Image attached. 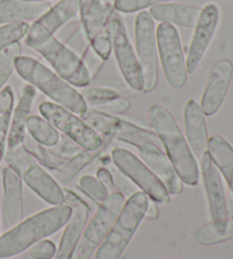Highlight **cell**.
I'll use <instances>...</instances> for the list:
<instances>
[{"mask_svg":"<svg viewBox=\"0 0 233 259\" xmlns=\"http://www.w3.org/2000/svg\"><path fill=\"white\" fill-rule=\"evenodd\" d=\"M66 46L69 49H72L74 53L77 54L80 57L86 53V50L90 47V42L87 38V34L85 30H83L82 25L79 26L75 32L69 36Z\"/></svg>","mask_w":233,"mask_h":259,"instance_id":"38","label":"cell"},{"mask_svg":"<svg viewBox=\"0 0 233 259\" xmlns=\"http://www.w3.org/2000/svg\"><path fill=\"white\" fill-rule=\"evenodd\" d=\"M130 108V101L125 98H122V97H118L113 100L108 101L104 105L98 106L97 110H100V112H104L110 115H115V114H124L125 112H128Z\"/></svg>","mask_w":233,"mask_h":259,"instance_id":"42","label":"cell"},{"mask_svg":"<svg viewBox=\"0 0 233 259\" xmlns=\"http://www.w3.org/2000/svg\"><path fill=\"white\" fill-rule=\"evenodd\" d=\"M29 29V23H15L0 26V52L24 39Z\"/></svg>","mask_w":233,"mask_h":259,"instance_id":"34","label":"cell"},{"mask_svg":"<svg viewBox=\"0 0 233 259\" xmlns=\"http://www.w3.org/2000/svg\"><path fill=\"white\" fill-rule=\"evenodd\" d=\"M231 146H232V147H233V137H232V138H231Z\"/></svg>","mask_w":233,"mask_h":259,"instance_id":"49","label":"cell"},{"mask_svg":"<svg viewBox=\"0 0 233 259\" xmlns=\"http://www.w3.org/2000/svg\"><path fill=\"white\" fill-rule=\"evenodd\" d=\"M51 7L49 3L0 0V24L35 22Z\"/></svg>","mask_w":233,"mask_h":259,"instance_id":"23","label":"cell"},{"mask_svg":"<svg viewBox=\"0 0 233 259\" xmlns=\"http://www.w3.org/2000/svg\"><path fill=\"white\" fill-rule=\"evenodd\" d=\"M220 22V9L215 4H207L202 9L195 33L190 42L189 52L186 55L185 65L188 74H193L206 55Z\"/></svg>","mask_w":233,"mask_h":259,"instance_id":"14","label":"cell"},{"mask_svg":"<svg viewBox=\"0 0 233 259\" xmlns=\"http://www.w3.org/2000/svg\"><path fill=\"white\" fill-rule=\"evenodd\" d=\"M109 31L111 50H114L121 74L132 90L142 92L143 76L141 67L138 62L137 54H134L123 17L115 9L109 17Z\"/></svg>","mask_w":233,"mask_h":259,"instance_id":"11","label":"cell"},{"mask_svg":"<svg viewBox=\"0 0 233 259\" xmlns=\"http://www.w3.org/2000/svg\"><path fill=\"white\" fill-rule=\"evenodd\" d=\"M82 27L91 48L102 61L111 54L109 17L114 7L105 6L101 0H77Z\"/></svg>","mask_w":233,"mask_h":259,"instance_id":"12","label":"cell"},{"mask_svg":"<svg viewBox=\"0 0 233 259\" xmlns=\"http://www.w3.org/2000/svg\"><path fill=\"white\" fill-rule=\"evenodd\" d=\"M111 160L120 172L131 180L151 200L158 203L170 201L171 194L166 190L164 184L151 172L150 168L131 151L123 148H116L111 151Z\"/></svg>","mask_w":233,"mask_h":259,"instance_id":"13","label":"cell"},{"mask_svg":"<svg viewBox=\"0 0 233 259\" xmlns=\"http://www.w3.org/2000/svg\"><path fill=\"white\" fill-rule=\"evenodd\" d=\"M149 198L144 192L137 191L129 197L109 232L97 249L95 259H120L144 217Z\"/></svg>","mask_w":233,"mask_h":259,"instance_id":"4","label":"cell"},{"mask_svg":"<svg viewBox=\"0 0 233 259\" xmlns=\"http://www.w3.org/2000/svg\"><path fill=\"white\" fill-rule=\"evenodd\" d=\"M79 188L81 189L83 193H86L88 197L92 199L93 201L101 203L105 201L107 197L109 196V192L102 186L101 182L97 178L92 175H85L79 181Z\"/></svg>","mask_w":233,"mask_h":259,"instance_id":"35","label":"cell"},{"mask_svg":"<svg viewBox=\"0 0 233 259\" xmlns=\"http://www.w3.org/2000/svg\"><path fill=\"white\" fill-rule=\"evenodd\" d=\"M125 202L124 194L119 191L111 192L105 201L100 203L98 211L92 217L89 225L83 231L72 259H90L104 241L111 225L119 216Z\"/></svg>","mask_w":233,"mask_h":259,"instance_id":"6","label":"cell"},{"mask_svg":"<svg viewBox=\"0 0 233 259\" xmlns=\"http://www.w3.org/2000/svg\"><path fill=\"white\" fill-rule=\"evenodd\" d=\"M207 151L233 193V147L223 137L214 136L208 139Z\"/></svg>","mask_w":233,"mask_h":259,"instance_id":"26","label":"cell"},{"mask_svg":"<svg viewBox=\"0 0 233 259\" xmlns=\"http://www.w3.org/2000/svg\"><path fill=\"white\" fill-rule=\"evenodd\" d=\"M81 59L83 64H85L86 68L88 69V72H89L91 78L96 77V75L99 73V71L102 67V64L105 62L98 56L95 50L91 48V46L86 50V53L82 55Z\"/></svg>","mask_w":233,"mask_h":259,"instance_id":"41","label":"cell"},{"mask_svg":"<svg viewBox=\"0 0 233 259\" xmlns=\"http://www.w3.org/2000/svg\"><path fill=\"white\" fill-rule=\"evenodd\" d=\"M144 216L148 217V219H150V220H156L157 217L160 216V209H158L156 203H153V202L148 203V207L146 209V212H144Z\"/></svg>","mask_w":233,"mask_h":259,"instance_id":"45","label":"cell"},{"mask_svg":"<svg viewBox=\"0 0 233 259\" xmlns=\"http://www.w3.org/2000/svg\"><path fill=\"white\" fill-rule=\"evenodd\" d=\"M29 47L39 53L53 66L55 72L69 84L79 88L90 84L92 78L81 57L54 35L47 36Z\"/></svg>","mask_w":233,"mask_h":259,"instance_id":"5","label":"cell"},{"mask_svg":"<svg viewBox=\"0 0 233 259\" xmlns=\"http://www.w3.org/2000/svg\"><path fill=\"white\" fill-rule=\"evenodd\" d=\"M51 150L59 156H63L65 158H71V157L75 156L76 154L81 151V147L76 145L75 142L72 141L71 139L67 137H59V140L57 145L55 147L50 148Z\"/></svg>","mask_w":233,"mask_h":259,"instance_id":"40","label":"cell"},{"mask_svg":"<svg viewBox=\"0 0 233 259\" xmlns=\"http://www.w3.org/2000/svg\"><path fill=\"white\" fill-rule=\"evenodd\" d=\"M23 146H24L26 151L35 159L36 163L51 170L59 169L69 159L65 158L63 156H59L58 154L49 149V148L40 145L31 137H24Z\"/></svg>","mask_w":233,"mask_h":259,"instance_id":"28","label":"cell"},{"mask_svg":"<svg viewBox=\"0 0 233 259\" xmlns=\"http://www.w3.org/2000/svg\"><path fill=\"white\" fill-rule=\"evenodd\" d=\"M166 2H172V0H116L114 8L118 12L130 14L144 11V8L156 6Z\"/></svg>","mask_w":233,"mask_h":259,"instance_id":"37","label":"cell"},{"mask_svg":"<svg viewBox=\"0 0 233 259\" xmlns=\"http://www.w3.org/2000/svg\"><path fill=\"white\" fill-rule=\"evenodd\" d=\"M164 259H183V258H164Z\"/></svg>","mask_w":233,"mask_h":259,"instance_id":"48","label":"cell"},{"mask_svg":"<svg viewBox=\"0 0 233 259\" xmlns=\"http://www.w3.org/2000/svg\"><path fill=\"white\" fill-rule=\"evenodd\" d=\"M233 239V220L223 223H207L196 230L195 240L202 246H212Z\"/></svg>","mask_w":233,"mask_h":259,"instance_id":"27","label":"cell"},{"mask_svg":"<svg viewBox=\"0 0 233 259\" xmlns=\"http://www.w3.org/2000/svg\"><path fill=\"white\" fill-rule=\"evenodd\" d=\"M21 178L31 190L50 205L59 206L65 202L63 189L36 161L21 175Z\"/></svg>","mask_w":233,"mask_h":259,"instance_id":"22","label":"cell"},{"mask_svg":"<svg viewBox=\"0 0 233 259\" xmlns=\"http://www.w3.org/2000/svg\"><path fill=\"white\" fill-rule=\"evenodd\" d=\"M139 155L143 163L161 180L170 194L182 192V181L175 172L170 158L161 150L157 143H144L139 148Z\"/></svg>","mask_w":233,"mask_h":259,"instance_id":"19","label":"cell"},{"mask_svg":"<svg viewBox=\"0 0 233 259\" xmlns=\"http://www.w3.org/2000/svg\"><path fill=\"white\" fill-rule=\"evenodd\" d=\"M65 202L71 207L72 214L64 230L59 247L56 251L55 259H72V256L89 219L90 208L76 193L63 189Z\"/></svg>","mask_w":233,"mask_h":259,"instance_id":"15","label":"cell"},{"mask_svg":"<svg viewBox=\"0 0 233 259\" xmlns=\"http://www.w3.org/2000/svg\"><path fill=\"white\" fill-rule=\"evenodd\" d=\"M137 58L143 76V92L155 90L158 83V49L153 18L141 11L134 23Z\"/></svg>","mask_w":233,"mask_h":259,"instance_id":"9","label":"cell"},{"mask_svg":"<svg viewBox=\"0 0 233 259\" xmlns=\"http://www.w3.org/2000/svg\"><path fill=\"white\" fill-rule=\"evenodd\" d=\"M93 157L91 154H89V151H80L75 156L71 157V158H69L59 169L56 170V180L62 184L68 183L71 180L75 178L87 165H89Z\"/></svg>","mask_w":233,"mask_h":259,"instance_id":"31","label":"cell"},{"mask_svg":"<svg viewBox=\"0 0 233 259\" xmlns=\"http://www.w3.org/2000/svg\"><path fill=\"white\" fill-rule=\"evenodd\" d=\"M186 142L195 157L200 160L208 150L206 116L195 100L186 103L183 112Z\"/></svg>","mask_w":233,"mask_h":259,"instance_id":"20","label":"cell"},{"mask_svg":"<svg viewBox=\"0 0 233 259\" xmlns=\"http://www.w3.org/2000/svg\"><path fill=\"white\" fill-rule=\"evenodd\" d=\"M18 75L35 89L74 114L83 115L88 109L86 100L77 90L36 59L20 55L15 59Z\"/></svg>","mask_w":233,"mask_h":259,"instance_id":"3","label":"cell"},{"mask_svg":"<svg viewBox=\"0 0 233 259\" xmlns=\"http://www.w3.org/2000/svg\"><path fill=\"white\" fill-rule=\"evenodd\" d=\"M22 52L20 42L9 46L0 52V92L6 87V83L15 69V59Z\"/></svg>","mask_w":233,"mask_h":259,"instance_id":"32","label":"cell"},{"mask_svg":"<svg viewBox=\"0 0 233 259\" xmlns=\"http://www.w3.org/2000/svg\"><path fill=\"white\" fill-rule=\"evenodd\" d=\"M39 112L56 130H59L65 137L71 139L85 150L97 151L104 146V140L99 133L62 106L44 101L39 106Z\"/></svg>","mask_w":233,"mask_h":259,"instance_id":"7","label":"cell"},{"mask_svg":"<svg viewBox=\"0 0 233 259\" xmlns=\"http://www.w3.org/2000/svg\"><path fill=\"white\" fill-rule=\"evenodd\" d=\"M4 184V222L12 229L23 219V187L22 178L15 169L5 167L3 170Z\"/></svg>","mask_w":233,"mask_h":259,"instance_id":"21","label":"cell"},{"mask_svg":"<svg viewBox=\"0 0 233 259\" xmlns=\"http://www.w3.org/2000/svg\"><path fill=\"white\" fill-rule=\"evenodd\" d=\"M26 130L32 139L45 147L53 148L59 140V133L47 119L32 115L26 122Z\"/></svg>","mask_w":233,"mask_h":259,"instance_id":"30","label":"cell"},{"mask_svg":"<svg viewBox=\"0 0 233 259\" xmlns=\"http://www.w3.org/2000/svg\"><path fill=\"white\" fill-rule=\"evenodd\" d=\"M149 118L181 181L196 186L199 181L197 160L173 115L161 105H152L149 110Z\"/></svg>","mask_w":233,"mask_h":259,"instance_id":"2","label":"cell"},{"mask_svg":"<svg viewBox=\"0 0 233 259\" xmlns=\"http://www.w3.org/2000/svg\"><path fill=\"white\" fill-rule=\"evenodd\" d=\"M35 96L36 91L34 87H32L31 84L23 87L21 98L18 100L16 108L13 110L6 148H14L23 143L25 137L26 122L30 116V110Z\"/></svg>","mask_w":233,"mask_h":259,"instance_id":"25","label":"cell"},{"mask_svg":"<svg viewBox=\"0 0 233 259\" xmlns=\"http://www.w3.org/2000/svg\"><path fill=\"white\" fill-rule=\"evenodd\" d=\"M14 91L12 87H5L0 92V163L7 147V139L14 110Z\"/></svg>","mask_w":233,"mask_h":259,"instance_id":"29","label":"cell"},{"mask_svg":"<svg viewBox=\"0 0 233 259\" xmlns=\"http://www.w3.org/2000/svg\"><path fill=\"white\" fill-rule=\"evenodd\" d=\"M57 248L50 240H41L30 247V255L34 259H51L55 257Z\"/></svg>","mask_w":233,"mask_h":259,"instance_id":"39","label":"cell"},{"mask_svg":"<svg viewBox=\"0 0 233 259\" xmlns=\"http://www.w3.org/2000/svg\"><path fill=\"white\" fill-rule=\"evenodd\" d=\"M24 2H35V3H47L49 0H24Z\"/></svg>","mask_w":233,"mask_h":259,"instance_id":"47","label":"cell"},{"mask_svg":"<svg viewBox=\"0 0 233 259\" xmlns=\"http://www.w3.org/2000/svg\"><path fill=\"white\" fill-rule=\"evenodd\" d=\"M157 49L164 76L174 89H181L188 78L182 42L175 26L161 23L156 29Z\"/></svg>","mask_w":233,"mask_h":259,"instance_id":"10","label":"cell"},{"mask_svg":"<svg viewBox=\"0 0 233 259\" xmlns=\"http://www.w3.org/2000/svg\"><path fill=\"white\" fill-rule=\"evenodd\" d=\"M97 179L99 180L102 186H104L107 189V191H108V192L111 193V192L116 191V186H115V182H114L113 174H111L107 168L101 167V168L98 169Z\"/></svg>","mask_w":233,"mask_h":259,"instance_id":"44","label":"cell"},{"mask_svg":"<svg viewBox=\"0 0 233 259\" xmlns=\"http://www.w3.org/2000/svg\"><path fill=\"white\" fill-rule=\"evenodd\" d=\"M79 13L77 0H60L51 6L39 20L32 23L24 38L25 44L31 46L47 36L54 35L60 27L76 16Z\"/></svg>","mask_w":233,"mask_h":259,"instance_id":"16","label":"cell"},{"mask_svg":"<svg viewBox=\"0 0 233 259\" xmlns=\"http://www.w3.org/2000/svg\"><path fill=\"white\" fill-rule=\"evenodd\" d=\"M232 75L233 64L229 59H222L214 66L199 105L205 116H213L221 108L229 91Z\"/></svg>","mask_w":233,"mask_h":259,"instance_id":"17","label":"cell"},{"mask_svg":"<svg viewBox=\"0 0 233 259\" xmlns=\"http://www.w3.org/2000/svg\"><path fill=\"white\" fill-rule=\"evenodd\" d=\"M4 158L8 163L9 167L15 169L20 175L24 173L32 164L35 163V159L26 151L23 143L14 148H6Z\"/></svg>","mask_w":233,"mask_h":259,"instance_id":"33","label":"cell"},{"mask_svg":"<svg viewBox=\"0 0 233 259\" xmlns=\"http://www.w3.org/2000/svg\"><path fill=\"white\" fill-rule=\"evenodd\" d=\"M200 166H202L204 186L206 190L209 211H211L213 222L223 223L229 220L227 219L229 211H227L224 188H223L220 173H218L215 164L213 163L208 151L200 159Z\"/></svg>","mask_w":233,"mask_h":259,"instance_id":"18","label":"cell"},{"mask_svg":"<svg viewBox=\"0 0 233 259\" xmlns=\"http://www.w3.org/2000/svg\"><path fill=\"white\" fill-rule=\"evenodd\" d=\"M116 0H101V3L105 5V6H108V7H114Z\"/></svg>","mask_w":233,"mask_h":259,"instance_id":"46","label":"cell"},{"mask_svg":"<svg viewBox=\"0 0 233 259\" xmlns=\"http://www.w3.org/2000/svg\"><path fill=\"white\" fill-rule=\"evenodd\" d=\"M113 178H114L115 186L118 187L121 191H122L121 193L130 194V196H131L132 193L137 192V191H134V188H133L134 183L129 178L125 177L122 172H120L119 169H118V172L114 173Z\"/></svg>","mask_w":233,"mask_h":259,"instance_id":"43","label":"cell"},{"mask_svg":"<svg viewBox=\"0 0 233 259\" xmlns=\"http://www.w3.org/2000/svg\"><path fill=\"white\" fill-rule=\"evenodd\" d=\"M81 116L102 139H116L138 148L147 142L157 143L160 140L156 133L150 130L137 126L125 118L116 117L100 110L87 109Z\"/></svg>","mask_w":233,"mask_h":259,"instance_id":"8","label":"cell"},{"mask_svg":"<svg viewBox=\"0 0 233 259\" xmlns=\"http://www.w3.org/2000/svg\"><path fill=\"white\" fill-rule=\"evenodd\" d=\"M72 214L68 205L54 206L22 221L0 237V258H11L54 234L66 225Z\"/></svg>","mask_w":233,"mask_h":259,"instance_id":"1","label":"cell"},{"mask_svg":"<svg viewBox=\"0 0 233 259\" xmlns=\"http://www.w3.org/2000/svg\"><path fill=\"white\" fill-rule=\"evenodd\" d=\"M149 14L153 21L167 23L171 25L183 27H195L202 13V9L188 5L164 3L152 6L149 9Z\"/></svg>","mask_w":233,"mask_h":259,"instance_id":"24","label":"cell"},{"mask_svg":"<svg viewBox=\"0 0 233 259\" xmlns=\"http://www.w3.org/2000/svg\"><path fill=\"white\" fill-rule=\"evenodd\" d=\"M81 95L83 97V99L86 100L87 105L89 104L91 106H97V107L120 97L118 91L109 89V88H98V87L83 89Z\"/></svg>","mask_w":233,"mask_h":259,"instance_id":"36","label":"cell"}]
</instances>
